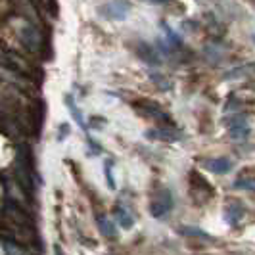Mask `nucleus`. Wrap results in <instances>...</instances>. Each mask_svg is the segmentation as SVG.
<instances>
[{
    "label": "nucleus",
    "instance_id": "1",
    "mask_svg": "<svg viewBox=\"0 0 255 255\" xmlns=\"http://www.w3.org/2000/svg\"><path fill=\"white\" fill-rule=\"evenodd\" d=\"M8 25H12L13 37L19 40V44L31 54H40L42 52V33L38 31L35 21H31L25 15H15V17H8L6 19Z\"/></svg>",
    "mask_w": 255,
    "mask_h": 255
},
{
    "label": "nucleus",
    "instance_id": "2",
    "mask_svg": "<svg viewBox=\"0 0 255 255\" xmlns=\"http://www.w3.org/2000/svg\"><path fill=\"white\" fill-rule=\"evenodd\" d=\"M173 194L169 188H157L152 194V200H150V215L153 219H163L167 213H171L173 209Z\"/></svg>",
    "mask_w": 255,
    "mask_h": 255
},
{
    "label": "nucleus",
    "instance_id": "3",
    "mask_svg": "<svg viewBox=\"0 0 255 255\" xmlns=\"http://www.w3.org/2000/svg\"><path fill=\"white\" fill-rule=\"evenodd\" d=\"M98 12L106 19L121 21V19H127L128 12H130V2L128 0H110L98 8Z\"/></svg>",
    "mask_w": 255,
    "mask_h": 255
},
{
    "label": "nucleus",
    "instance_id": "4",
    "mask_svg": "<svg viewBox=\"0 0 255 255\" xmlns=\"http://www.w3.org/2000/svg\"><path fill=\"white\" fill-rule=\"evenodd\" d=\"M134 110L142 114L144 117H150L157 123H165V125H171V117L159 108V104L152 102V100H138L134 104Z\"/></svg>",
    "mask_w": 255,
    "mask_h": 255
},
{
    "label": "nucleus",
    "instance_id": "5",
    "mask_svg": "<svg viewBox=\"0 0 255 255\" xmlns=\"http://www.w3.org/2000/svg\"><path fill=\"white\" fill-rule=\"evenodd\" d=\"M134 52H136V56L140 58L144 64H148V65L161 64V54H159V50H157L155 46H152V44L144 42V40L134 44Z\"/></svg>",
    "mask_w": 255,
    "mask_h": 255
},
{
    "label": "nucleus",
    "instance_id": "6",
    "mask_svg": "<svg viewBox=\"0 0 255 255\" xmlns=\"http://www.w3.org/2000/svg\"><path fill=\"white\" fill-rule=\"evenodd\" d=\"M148 138H153V140H165V142H173V140H179L180 138V132L177 128H169V125L165 127H157L153 130H148L146 132Z\"/></svg>",
    "mask_w": 255,
    "mask_h": 255
},
{
    "label": "nucleus",
    "instance_id": "7",
    "mask_svg": "<svg viewBox=\"0 0 255 255\" xmlns=\"http://www.w3.org/2000/svg\"><path fill=\"white\" fill-rule=\"evenodd\" d=\"M223 215H225V221L229 223L230 227H236L244 219V207L238 202H227Z\"/></svg>",
    "mask_w": 255,
    "mask_h": 255
},
{
    "label": "nucleus",
    "instance_id": "8",
    "mask_svg": "<svg viewBox=\"0 0 255 255\" xmlns=\"http://www.w3.org/2000/svg\"><path fill=\"white\" fill-rule=\"evenodd\" d=\"M114 217L117 221V225L121 227V229H132L134 227V217H132V213L128 211V207L125 204H117L115 205V211H114Z\"/></svg>",
    "mask_w": 255,
    "mask_h": 255
},
{
    "label": "nucleus",
    "instance_id": "9",
    "mask_svg": "<svg viewBox=\"0 0 255 255\" xmlns=\"http://www.w3.org/2000/svg\"><path fill=\"white\" fill-rule=\"evenodd\" d=\"M229 132L232 138L242 140V138H246L250 134V125H248V121L244 117H232L229 125Z\"/></svg>",
    "mask_w": 255,
    "mask_h": 255
},
{
    "label": "nucleus",
    "instance_id": "10",
    "mask_svg": "<svg viewBox=\"0 0 255 255\" xmlns=\"http://www.w3.org/2000/svg\"><path fill=\"white\" fill-rule=\"evenodd\" d=\"M98 229H100L102 236H106V238H110V240L117 238V227H115V223L110 217L98 215Z\"/></svg>",
    "mask_w": 255,
    "mask_h": 255
},
{
    "label": "nucleus",
    "instance_id": "11",
    "mask_svg": "<svg viewBox=\"0 0 255 255\" xmlns=\"http://www.w3.org/2000/svg\"><path fill=\"white\" fill-rule=\"evenodd\" d=\"M207 169L213 171L215 175H225L232 169V163H230L227 157H217V159H211L207 161Z\"/></svg>",
    "mask_w": 255,
    "mask_h": 255
},
{
    "label": "nucleus",
    "instance_id": "12",
    "mask_svg": "<svg viewBox=\"0 0 255 255\" xmlns=\"http://www.w3.org/2000/svg\"><path fill=\"white\" fill-rule=\"evenodd\" d=\"M180 234L190 236V238H200V240H205V242H213V238H209V234H207L205 230L194 229V227H182V229H180Z\"/></svg>",
    "mask_w": 255,
    "mask_h": 255
},
{
    "label": "nucleus",
    "instance_id": "13",
    "mask_svg": "<svg viewBox=\"0 0 255 255\" xmlns=\"http://www.w3.org/2000/svg\"><path fill=\"white\" fill-rule=\"evenodd\" d=\"M65 102H67V106H69V112H71V115H73V119H75L77 123H79V127L83 128V130H87V123H85V119H83V114L79 112V108H77L75 104H73L71 96H67V98H65Z\"/></svg>",
    "mask_w": 255,
    "mask_h": 255
},
{
    "label": "nucleus",
    "instance_id": "14",
    "mask_svg": "<svg viewBox=\"0 0 255 255\" xmlns=\"http://www.w3.org/2000/svg\"><path fill=\"white\" fill-rule=\"evenodd\" d=\"M234 184H236V188H246V190L255 192V175H242Z\"/></svg>",
    "mask_w": 255,
    "mask_h": 255
},
{
    "label": "nucleus",
    "instance_id": "15",
    "mask_svg": "<svg viewBox=\"0 0 255 255\" xmlns=\"http://www.w3.org/2000/svg\"><path fill=\"white\" fill-rule=\"evenodd\" d=\"M144 2H148V4H165L169 0H144Z\"/></svg>",
    "mask_w": 255,
    "mask_h": 255
},
{
    "label": "nucleus",
    "instance_id": "16",
    "mask_svg": "<svg viewBox=\"0 0 255 255\" xmlns=\"http://www.w3.org/2000/svg\"><path fill=\"white\" fill-rule=\"evenodd\" d=\"M254 40H255V37H254Z\"/></svg>",
    "mask_w": 255,
    "mask_h": 255
}]
</instances>
